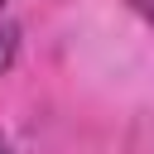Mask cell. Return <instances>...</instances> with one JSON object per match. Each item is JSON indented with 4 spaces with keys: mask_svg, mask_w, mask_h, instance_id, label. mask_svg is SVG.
Masks as SVG:
<instances>
[{
    "mask_svg": "<svg viewBox=\"0 0 154 154\" xmlns=\"http://www.w3.org/2000/svg\"><path fill=\"white\" fill-rule=\"evenodd\" d=\"M14 53H19V29L14 24H0V72L14 63Z\"/></svg>",
    "mask_w": 154,
    "mask_h": 154,
    "instance_id": "cell-1",
    "label": "cell"
},
{
    "mask_svg": "<svg viewBox=\"0 0 154 154\" xmlns=\"http://www.w3.org/2000/svg\"><path fill=\"white\" fill-rule=\"evenodd\" d=\"M135 5H140V14H144V19L154 24V0H135Z\"/></svg>",
    "mask_w": 154,
    "mask_h": 154,
    "instance_id": "cell-2",
    "label": "cell"
},
{
    "mask_svg": "<svg viewBox=\"0 0 154 154\" xmlns=\"http://www.w3.org/2000/svg\"><path fill=\"white\" fill-rule=\"evenodd\" d=\"M0 154H10V144H5V135H0Z\"/></svg>",
    "mask_w": 154,
    "mask_h": 154,
    "instance_id": "cell-3",
    "label": "cell"
},
{
    "mask_svg": "<svg viewBox=\"0 0 154 154\" xmlns=\"http://www.w3.org/2000/svg\"><path fill=\"white\" fill-rule=\"evenodd\" d=\"M0 5H5V0H0Z\"/></svg>",
    "mask_w": 154,
    "mask_h": 154,
    "instance_id": "cell-4",
    "label": "cell"
}]
</instances>
